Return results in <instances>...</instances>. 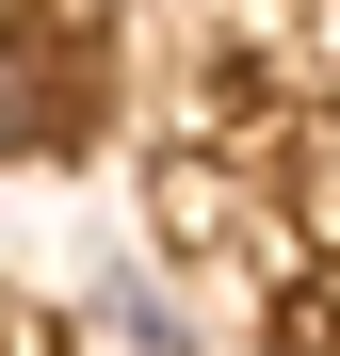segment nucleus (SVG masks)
I'll return each mask as SVG.
<instances>
[{
	"label": "nucleus",
	"mask_w": 340,
	"mask_h": 356,
	"mask_svg": "<svg viewBox=\"0 0 340 356\" xmlns=\"http://www.w3.org/2000/svg\"><path fill=\"white\" fill-rule=\"evenodd\" d=\"M33 130H49V49H33V33H0V162H17Z\"/></svg>",
	"instance_id": "1"
}]
</instances>
